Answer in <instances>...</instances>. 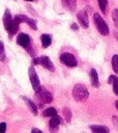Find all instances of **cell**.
Listing matches in <instances>:
<instances>
[{
	"label": "cell",
	"mask_w": 118,
	"mask_h": 133,
	"mask_svg": "<svg viewBox=\"0 0 118 133\" xmlns=\"http://www.w3.org/2000/svg\"><path fill=\"white\" fill-rule=\"evenodd\" d=\"M38 64H41L45 69H47V70H49L51 72L55 71V66H54L52 60L48 56H40V57H38Z\"/></svg>",
	"instance_id": "10"
},
{
	"label": "cell",
	"mask_w": 118,
	"mask_h": 133,
	"mask_svg": "<svg viewBox=\"0 0 118 133\" xmlns=\"http://www.w3.org/2000/svg\"><path fill=\"white\" fill-rule=\"evenodd\" d=\"M77 18H78V21L80 23V25L84 28H88L89 26V20H88V16L86 14V11L84 10H81L77 14Z\"/></svg>",
	"instance_id": "11"
},
{
	"label": "cell",
	"mask_w": 118,
	"mask_h": 133,
	"mask_svg": "<svg viewBox=\"0 0 118 133\" xmlns=\"http://www.w3.org/2000/svg\"><path fill=\"white\" fill-rule=\"evenodd\" d=\"M62 4L65 8L70 11H75L77 8V0H61Z\"/></svg>",
	"instance_id": "15"
},
{
	"label": "cell",
	"mask_w": 118,
	"mask_h": 133,
	"mask_svg": "<svg viewBox=\"0 0 118 133\" xmlns=\"http://www.w3.org/2000/svg\"><path fill=\"white\" fill-rule=\"evenodd\" d=\"M62 112H63V116H64L65 121H66L67 123H69L70 119H71V111H70V109L67 108V107H64V108L62 109Z\"/></svg>",
	"instance_id": "19"
},
{
	"label": "cell",
	"mask_w": 118,
	"mask_h": 133,
	"mask_svg": "<svg viewBox=\"0 0 118 133\" xmlns=\"http://www.w3.org/2000/svg\"><path fill=\"white\" fill-rule=\"evenodd\" d=\"M60 60L62 63H64L65 65L69 66V68H75L78 65V61L77 58L73 56V54L69 53V52H64L60 55Z\"/></svg>",
	"instance_id": "4"
},
{
	"label": "cell",
	"mask_w": 118,
	"mask_h": 133,
	"mask_svg": "<svg viewBox=\"0 0 118 133\" xmlns=\"http://www.w3.org/2000/svg\"><path fill=\"white\" fill-rule=\"evenodd\" d=\"M90 82L92 84L93 87L97 88L99 87V80H98V75L95 69H91L90 70Z\"/></svg>",
	"instance_id": "12"
},
{
	"label": "cell",
	"mask_w": 118,
	"mask_h": 133,
	"mask_svg": "<svg viewBox=\"0 0 118 133\" xmlns=\"http://www.w3.org/2000/svg\"><path fill=\"white\" fill-rule=\"evenodd\" d=\"M28 75H29V78H30L31 85H32L33 89L36 91V90L40 87V81H39L38 75H37V73H36V71L34 70L33 66H30V68H29V70H28Z\"/></svg>",
	"instance_id": "6"
},
{
	"label": "cell",
	"mask_w": 118,
	"mask_h": 133,
	"mask_svg": "<svg viewBox=\"0 0 118 133\" xmlns=\"http://www.w3.org/2000/svg\"><path fill=\"white\" fill-rule=\"evenodd\" d=\"M61 124V117L59 115H54L51 116V119L49 121V128H50V132L51 133H55L58 131L59 125Z\"/></svg>",
	"instance_id": "8"
},
{
	"label": "cell",
	"mask_w": 118,
	"mask_h": 133,
	"mask_svg": "<svg viewBox=\"0 0 118 133\" xmlns=\"http://www.w3.org/2000/svg\"><path fill=\"white\" fill-rule=\"evenodd\" d=\"M57 114V110L54 108V107H49V108H47L43 112H42V115L43 116H54V115H56Z\"/></svg>",
	"instance_id": "18"
},
{
	"label": "cell",
	"mask_w": 118,
	"mask_h": 133,
	"mask_svg": "<svg viewBox=\"0 0 118 133\" xmlns=\"http://www.w3.org/2000/svg\"><path fill=\"white\" fill-rule=\"evenodd\" d=\"M5 60V50H4V45L0 41V61Z\"/></svg>",
	"instance_id": "23"
},
{
	"label": "cell",
	"mask_w": 118,
	"mask_h": 133,
	"mask_svg": "<svg viewBox=\"0 0 118 133\" xmlns=\"http://www.w3.org/2000/svg\"><path fill=\"white\" fill-rule=\"evenodd\" d=\"M25 1H29V2H31V1H34V0H25Z\"/></svg>",
	"instance_id": "30"
},
{
	"label": "cell",
	"mask_w": 118,
	"mask_h": 133,
	"mask_svg": "<svg viewBox=\"0 0 118 133\" xmlns=\"http://www.w3.org/2000/svg\"><path fill=\"white\" fill-rule=\"evenodd\" d=\"M3 24H4L5 30L7 32H9L12 28V25H13V19L11 18L10 11L8 9H5V12H4V16H3Z\"/></svg>",
	"instance_id": "9"
},
{
	"label": "cell",
	"mask_w": 118,
	"mask_h": 133,
	"mask_svg": "<svg viewBox=\"0 0 118 133\" xmlns=\"http://www.w3.org/2000/svg\"><path fill=\"white\" fill-rule=\"evenodd\" d=\"M93 19H94V24H95L98 32L101 35H108L109 34V27H108L107 23L105 22V20L100 17V15L98 12H95L93 15Z\"/></svg>",
	"instance_id": "3"
},
{
	"label": "cell",
	"mask_w": 118,
	"mask_h": 133,
	"mask_svg": "<svg viewBox=\"0 0 118 133\" xmlns=\"http://www.w3.org/2000/svg\"><path fill=\"white\" fill-rule=\"evenodd\" d=\"M112 68L116 74H118V54L113 55L112 57Z\"/></svg>",
	"instance_id": "20"
},
{
	"label": "cell",
	"mask_w": 118,
	"mask_h": 133,
	"mask_svg": "<svg viewBox=\"0 0 118 133\" xmlns=\"http://www.w3.org/2000/svg\"><path fill=\"white\" fill-rule=\"evenodd\" d=\"M115 106H116V108H117V110H118V100L115 101Z\"/></svg>",
	"instance_id": "29"
},
{
	"label": "cell",
	"mask_w": 118,
	"mask_h": 133,
	"mask_svg": "<svg viewBox=\"0 0 118 133\" xmlns=\"http://www.w3.org/2000/svg\"><path fill=\"white\" fill-rule=\"evenodd\" d=\"M40 41H41V46H42V48L46 49V48H48V47L51 45V43H52V36H51L50 34H47V33L41 34V35H40Z\"/></svg>",
	"instance_id": "16"
},
{
	"label": "cell",
	"mask_w": 118,
	"mask_h": 133,
	"mask_svg": "<svg viewBox=\"0 0 118 133\" xmlns=\"http://www.w3.org/2000/svg\"><path fill=\"white\" fill-rule=\"evenodd\" d=\"M17 43L18 45H20L21 47L27 49L29 46H31V39H30V36L26 33H20L17 37Z\"/></svg>",
	"instance_id": "7"
},
{
	"label": "cell",
	"mask_w": 118,
	"mask_h": 133,
	"mask_svg": "<svg viewBox=\"0 0 118 133\" xmlns=\"http://www.w3.org/2000/svg\"><path fill=\"white\" fill-rule=\"evenodd\" d=\"M35 96H36V100L38 103V106L41 108L43 107L46 104L51 103L53 101V96L50 91H48L43 86H40L36 91H35Z\"/></svg>",
	"instance_id": "1"
},
{
	"label": "cell",
	"mask_w": 118,
	"mask_h": 133,
	"mask_svg": "<svg viewBox=\"0 0 118 133\" xmlns=\"http://www.w3.org/2000/svg\"><path fill=\"white\" fill-rule=\"evenodd\" d=\"M70 28H71L72 30H75V31H78V30H79V26H78L77 23H72V24L70 25Z\"/></svg>",
	"instance_id": "26"
},
{
	"label": "cell",
	"mask_w": 118,
	"mask_h": 133,
	"mask_svg": "<svg viewBox=\"0 0 118 133\" xmlns=\"http://www.w3.org/2000/svg\"><path fill=\"white\" fill-rule=\"evenodd\" d=\"M72 97L78 102H84L88 99L89 92L83 84H76L72 88Z\"/></svg>",
	"instance_id": "2"
},
{
	"label": "cell",
	"mask_w": 118,
	"mask_h": 133,
	"mask_svg": "<svg viewBox=\"0 0 118 133\" xmlns=\"http://www.w3.org/2000/svg\"><path fill=\"white\" fill-rule=\"evenodd\" d=\"M97 1H98V4H99V7H100L101 11L106 12L107 6H108V0H97Z\"/></svg>",
	"instance_id": "22"
},
{
	"label": "cell",
	"mask_w": 118,
	"mask_h": 133,
	"mask_svg": "<svg viewBox=\"0 0 118 133\" xmlns=\"http://www.w3.org/2000/svg\"><path fill=\"white\" fill-rule=\"evenodd\" d=\"M108 82L110 84H112V86H113V92L115 95H118V77H116L115 75H111L109 77Z\"/></svg>",
	"instance_id": "17"
},
{
	"label": "cell",
	"mask_w": 118,
	"mask_h": 133,
	"mask_svg": "<svg viewBox=\"0 0 118 133\" xmlns=\"http://www.w3.org/2000/svg\"><path fill=\"white\" fill-rule=\"evenodd\" d=\"M90 129L94 133H110L109 128L106 126H101V125H91Z\"/></svg>",
	"instance_id": "14"
},
{
	"label": "cell",
	"mask_w": 118,
	"mask_h": 133,
	"mask_svg": "<svg viewBox=\"0 0 118 133\" xmlns=\"http://www.w3.org/2000/svg\"><path fill=\"white\" fill-rule=\"evenodd\" d=\"M5 131H6V124L0 123V133H5Z\"/></svg>",
	"instance_id": "25"
},
{
	"label": "cell",
	"mask_w": 118,
	"mask_h": 133,
	"mask_svg": "<svg viewBox=\"0 0 118 133\" xmlns=\"http://www.w3.org/2000/svg\"><path fill=\"white\" fill-rule=\"evenodd\" d=\"M13 21H16L18 24H21V23H26L28 24L33 30H37V25H36V21L31 19V18H28L27 16L25 15H17L14 18H13Z\"/></svg>",
	"instance_id": "5"
},
{
	"label": "cell",
	"mask_w": 118,
	"mask_h": 133,
	"mask_svg": "<svg viewBox=\"0 0 118 133\" xmlns=\"http://www.w3.org/2000/svg\"><path fill=\"white\" fill-rule=\"evenodd\" d=\"M112 19H113L114 25L116 27H118V8L113 9V11H112Z\"/></svg>",
	"instance_id": "21"
},
{
	"label": "cell",
	"mask_w": 118,
	"mask_h": 133,
	"mask_svg": "<svg viewBox=\"0 0 118 133\" xmlns=\"http://www.w3.org/2000/svg\"><path fill=\"white\" fill-rule=\"evenodd\" d=\"M112 122H113L114 127H115L116 130L118 131V117H117L116 115H113V116H112Z\"/></svg>",
	"instance_id": "24"
},
{
	"label": "cell",
	"mask_w": 118,
	"mask_h": 133,
	"mask_svg": "<svg viewBox=\"0 0 118 133\" xmlns=\"http://www.w3.org/2000/svg\"><path fill=\"white\" fill-rule=\"evenodd\" d=\"M21 98L26 102V104H27V106L29 107V109L31 110V112H32L34 115H37V113H38V109H37V106L34 104V102H33L32 100H30L29 98L25 97V96H22Z\"/></svg>",
	"instance_id": "13"
},
{
	"label": "cell",
	"mask_w": 118,
	"mask_h": 133,
	"mask_svg": "<svg viewBox=\"0 0 118 133\" xmlns=\"http://www.w3.org/2000/svg\"><path fill=\"white\" fill-rule=\"evenodd\" d=\"M114 35H115V37H116V39L118 41V31H116V32L114 33Z\"/></svg>",
	"instance_id": "28"
},
{
	"label": "cell",
	"mask_w": 118,
	"mask_h": 133,
	"mask_svg": "<svg viewBox=\"0 0 118 133\" xmlns=\"http://www.w3.org/2000/svg\"><path fill=\"white\" fill-rule=\"evenodd\" d=\"M31 133H42V131L39 130V129H37V128H33L31 130Z\"/></svg>",
	"instance_id": "27"
}]
</instances>
